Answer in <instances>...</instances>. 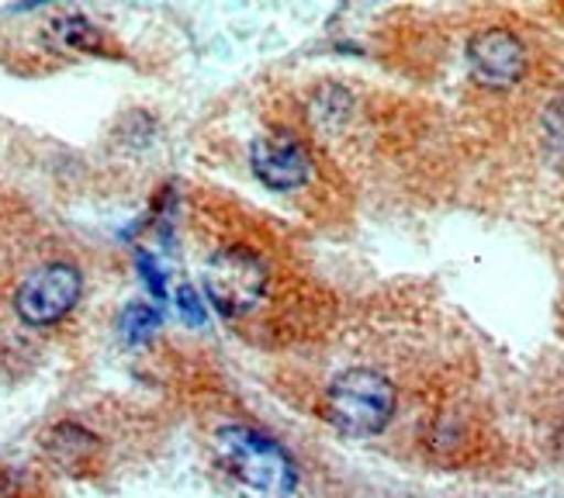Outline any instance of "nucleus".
<instances>
[{
	"label": "nucleus",
	"instance_id": "obj_5",
	"mask_svg": "<svg viewBox=\"0 0 564 498\" xmlns=\"http://www.w3.org/2000/svg\"><path fill=\"white\" fill-rule=\"evenodd\" d=\"M468 66L488 90H509L527 73V45L509 29H481L468 42Z\"/></svg>",
	"mask_w": 564,
	"mask_h": 498
},
{
	"label": "nucleus",
	"instance_id": "obj_9",
	"mask_svg": "<svg viewBox=\"0 0 564 498\" xmlns=\"http://www.w3.org/2000/svg\"><path fill=\"white\" fill-rule=\"evenodd\" d=\"M156 329H160V312L153 308V305H129L126 312H121V318H118V333H121V339L126 343H145V339H153L156 336Z\"/></svg>",
	"mask_w": 564,
	"mask_h": 498
},
{
	"label": "nucleus",
	"instance_id": "obj_11",
	"mask_svg": "<svg viewBox=\"0 0 564 498\" xmlns=\"http://www.w3.org/2000/svg\"><path fill=\"white\" fill-rule=\"evenodd\" d=\"M177 308H181V315H184V322L187 326H205V318H208V312H205V305H202V297H198V291H194L191 284H184L181 291H177Z\"/></svg>",
	"mask_w": 564,
	"mask_h": 498
},
{
	"label": "nucleus",
	"instance_id": "obj_4",
	"mask_svg": "<svg viewBox=\"0 0 564 498\" xmlns=\"http://www.w3.org/2000/svg\"><path fill=\"white\" fill-rule=\"evenodd\" d=\"M84 294V278L73 263H45L21 281L14 312L24 326H53L66 318Z\"/></svg>",
	"mask_w": 564,
	"mask_h": 498
},
{
	"label": "nucleus",
	"instance_id": "obj_10",
	"mask_svg": "<svg viewBox=\"0 0 564 498\" xmlns=\"http://www.w3.org/2000/svg\"><path fill=\"white\" fill-rule=\"evenodd\" d=\"M541 121H544V136H547L551 149L564 160V97H554V101L544 108Z\"/></svg>",
	"mask_w": 564,
	"mask_h": 498
},
{
	"label": "nucleus",
	"instance_id": "obj_2",
	"mask_svg": "<svg viewBox=\"0 0 564 498\" xmlns=\"http://www.w3.org/2000/svg\"><path fill=\"white\" fill-rule=\"evenodd\" d=\"M395 385L384 374L350 367L326 388V422L343 436H378L395 415Z\"/></svg>",
	"mask_w": 564,
	"mask_h": 498
},
{
	"label": "nucleus",
	"instance_id": "obj_7",
	"mask_svg": "<svg viewBox=\"0 0 564 498\" xmlns=\"http://www.w3.org/2000/svg\"><path fill=\"white\" fill-rule=\"evenodd\" d=\"M97 451H101V440H97L90 430L77 426V422H59L45 433V454L53 457L59 467L77 470L84 467Z\"/></svg>",
	"mask_w": 564,
	"mask_h": 498
},
{
	"label": "nucleus",
	"instance_id": "obj_8",
	"mask_svg": "<svg viewBox=\"0 0 564 498\" xmlns=\"http://www.w3.org/2000/svg\"><path fill=\"white\" fill-rule=\"evenodd\" d=\"M48 45L59 48V53L97 56V53H105V32L84 14H66L48 24Z\"/></svg>",
	"mask_w": 564,
	"mask_h": 498
},
{
	"label": "nucleus",
	"instance_id": "obj_6",
	"mask_svg": "<svg viewBox=\"0 0 564 498\" xmlns=\"http://www.w3.org/2000/svg\"><path fill=\"white\" fill-rule=\"evenodd\" d=\"M250 166L257 173V181L267 184L271 191H294L308 181L312 156L299 136L278 129V132H267V136L253 139Z\"/></svg>",
	"mask_w": 564,
	"mask_h": 498
},
{
	"label": "nucleus",
	"instance_id": "obj_12",
	"mask_svg": "<svg viewBox=\"0 0 564 498\" xmlns=\"http://www.w3.org/2000/svg\"><path fill=\"white\" fill-rule=\"evenodd\" d=\"M135 267H139V273H142L145 288H150V291L156 294V302H166V278H163V267H160L150 253H139V257H135Z\"/></svg>",
	"mask_w": 564,
	"mask_h": 498
},
{
	"label": "nucleus",
	"instance_id": "obj_1",
	"mask_svg": "<svg viewBox=\"0 0 564 498\" xmlns=\"http://www.w3.org/2000/svg\"><path fill=\"white\" fill-rule=\"evenodd\" d=\"M215 451L229 475L253 498H291L299 488V467L271 436L250 426H223L215 433Z\"/></svg>",
	"mask_w": 564,
	"mask_h": 498
},
{
	"label": "nucleus",
	"instance_id": "obj_3",
	"mask_svg": "<svg viewBox=\"0 0 564 498\" xmlns=\"http://www.w3.org/2000/svg\"><path fill=\"white\" fill-rule=\"evenodd\" d=\"M267 263L247 246H223L205 267V291L218 315H250L267 294Z\"/></svg>",
	"mask_w": 564,
	"mask_h": 498
}]
</instances>
